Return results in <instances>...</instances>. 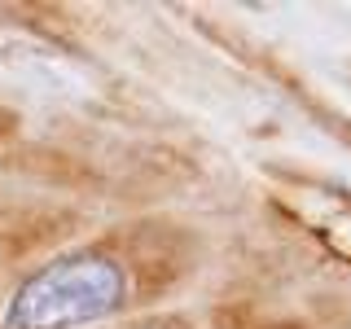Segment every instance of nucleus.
I'll return each instance as SVG.
<instances>
[{"instance_id":"nucleus-1","label":"nucleus","mask_w":351,"mask_h":329,"mask_svg":"<svg viewBox=\"0 0 351 329\" xmlns=\"http://www.w3.org/2000/svg\"><path fill=\"white\" fill-rule=\"evenodd\" d=\"M132 303L128 268L106 250L75 246L36 263L0 299V329H93Z\"/></svg>"},{"instance_id":"nucleus-2","label":"nucleus","mask_w":351,"mask_h":329,"mask_svg":"<svg viewBox=\"0 0 351 329\" xmlns=\"http://www.w3.org/2000/svg\"><path fill=\"white\" fill-rule=\"evenodd\" d=\"M128 329H197V321H193V316H184V312H154V316L132 321Z\"/></svg>"}]
</instances>
